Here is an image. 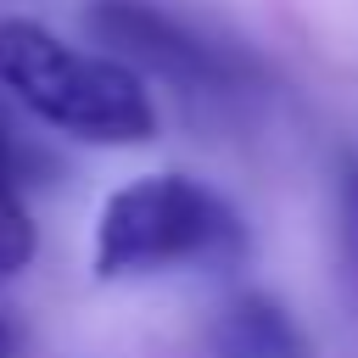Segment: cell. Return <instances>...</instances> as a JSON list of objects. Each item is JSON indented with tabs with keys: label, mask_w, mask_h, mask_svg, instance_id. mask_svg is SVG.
I'll list each match as a JSON object with an SVG mask.
<instances>
[{
	"label": "cell",
	"mask_w": 358,
	"mask_h": 358,
	"mask_svg": "<svg viewBox=\"0 0 358 358\" xmlns=\"http://www.w3.org/2000/svg\"><path fill=\"white\" fill-rule=\"evenodd\" d=\"M246 257V224L241 213L185 179V173H145L117 185L101 201L95 218V280H145V274H179V268H207L224 274Z\"/></svg>",
	"instance_id": "cell-2"
},
{
	"label": "cell",
	"mask_w": 358,
	"mask_h": 358,
	"mask_svg": "<svg viewBox=\"0 0 358 358\" xmlns=\"http://www.w3.org/2000/svg\"><path fill=\"white\" fill-rule=\"evenodd\" d=\"M34 252H39V224H34V213L22 207L17 190H0V280L22 274V268L34 263Z\"/></svg>",
	"instance_id": "cell-6"
},
{
	"label": "cell",
	"mask_w": 358,
	"mask_h": 358,
	"mask_svg": "<svg viewBox=\"0 0 358 358\" xmlns=\"http://www.w3.org/2000/svg\"><path fill=\"white\" fill-rule=\"evenodd\" d=\"M336 246H341L347 285L358 296V151L352 145L336 157Z\"/></svg>",
	"instance_id": "cell-5"
},
{
	"label": "cell",
	"mask_w": 358,
	"mask_h": 358,
	"mask_svg": "<svg viewBox=\"0 0 358 358\" xmlns=\"http://www.w3.org/2000/svg\"><path fill=\"white\" fill-rule=\"evenodd\" d=\"M213 358H308V336L291 319V308H280L263 291H246L218 313Z\"/></svg>",
	"instance_id": "cell-4"
},
{
	"label": "cell",
	"mask_w": 358,
	"mask_h": 358,
	"mask_svg": "<svg viewBox=\"0 0 358 358\" xmlns=\"http://www.w3.org/2000/svg\"><path fill=\"white\" fill-rule=\"evenodd\" d=\"M0 90L39 123L90 145H145L157 134L151 90L129 62L78 50L28 17H0Z\"/></svg>",
	"instance_id": "cell-1"
},
{
	"label": "cell",
	"mask_w": 358,
	"mask_h": 358,
	"mask_svg": "<svg viewBox=\"0 0 358 358\" xmlns=\"http://www.w3.org/2000/svg\"><path fill=\"white\" fill-rule=\"evenodd\" d=\"M17 347H22V336H17V319L0 308V358H17Z\"/></svg>",
	"instance_id": "cell-7"
},
{
	"label": "cell",
	"mask_w": 358,
	"mask_h": 358,
	"mask_svg": "<svg viewBox=\"0 0 358 358\" xmlns=\"http://www.w3.org/2000/svg\"><path fill=\"white\" fill-rule=\"evenodd\" d=\"M84 28L106 56H117L140 78H162L185 95H229L246 78V62L235 50L213 45L207 34H196L190 22H179L173 11H162L151 0H90Z\"/></svg>",
	"instance_id": "cell-3"
}]
</instances>
